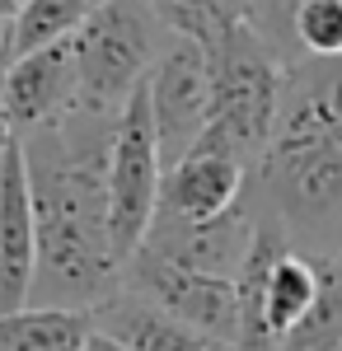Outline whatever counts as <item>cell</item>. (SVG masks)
Masks as SVG:
<instances>
[{"label": "cell", "instance_id": "8fae6325", "mask_svg": "<svg viewBox=\"0 0 342 351\" xmlns=\"http://www.w3.org/2000/svg\"><path fill=\"white\" fill-rule=\"evenodd\" d=\"M94 324L108 328L113 337H122L132 351H239L235 342L183 324L179 314L159 309L155 300L136 295L127 286H117L108 300L94 304Z\"/></svg>", "mask_w": 342, "mask_h": 351}, {"label": "cell", "instance_id": "8992f818", "mask_svg": "<svg viewBox=\"0 0 342 351\" xmlns=\"http://www.w3.org/2000/svg\"><path fill=\"white\" fill-rule=\"evenodd\" d=\"M122 286L136 295L155 300L159 309L179 314L183 324L216 332L225 342L239 347V286L235 276H211V271L183 267L174 258H164L155 248H136L132 258L122 263Z\"/></svg>", "mask_w": 342, "mask_h": 351}, {"label": "cell", "instance_id": "6da1fadb", "mask_svg": "<svg viewBox=\"0 0 342 351\" xmlns=\"http://www.w3.org/2000/svg\"><path fill=\"white\" fill-rule=\"evenodd\" d=\"M122 112L76 104L61 122L19 136L38 206V276L28 304L94 309L122 286L108 225V155Z\"/></svg>", "mask_w": 342, "mask_h": 351}, {"label": "cell", "instance_id": "2e32d148", "mask_svg": "<svg viewBox=\"0 0 342 351\" xmlns=\"http://www.w3.org/2000/svg\"><path fill=\"white\" fill-rule=\"evenodd\" d=\"M300 5L305 0H244V19L263 33L267 43H272V52L282 56V61H300V38H295V14H300Z\"/></svg>", "mask_w": 342, "mask_h": 351}, {"label": "cell", "instance_id": "3957f363", "mask_svg": "<svg viewBox=\"0 0 342 351\" xmlns=\"http://www.w3.org/2000/svg\"><path fill=\"white\" fill-rule=\"evenodd\" d=\"M80 61V99L89 108L122 112L127 99L146 84L159 52L174 43V28L159 19L150 0H108L71 33Z\"/></svg>", "mask_w": 342, "mask_h": 351}, {"label": "cell", "instance_id": "52a82bcc", "mask_svg": "<svg viewBox=\"0 0 342 351\" xmlns=\"http://www.w3.org/2000/svg\"><path fill=\"white\" fill-rule=\"evenodd\" d=\"M0 99H5V112H10L19 136L61 122L80 99L76 43L56 38V43H43L33 52L10 56V66L0 71Z\"/></svg>", "mask_w": 342, "mask_h": 351}, {"label": "cell", "instance_id": "7a4b0ae2", "mask_svg": "<svg viewBox=\"0 0 342 351\" xmlns=\"http://www.w3.org/2000/svg\"><path fill=\"white\" fill-rule=\"evenodd\" d=\"M211 52V122L207 141L235 150L258 169L272 127H277V108H282V89H286V61L272 52L258 28L249 19H235Z\"/></svg>", "mask_w": 342, "mask_h": 351}, {"label": "cell", "instance_id": "ffe728a7", "mask_svg": "<svg viewBox=\"0 0 342 351\" xmlns=\"http://www.w3.org/2000/svg\"><path fill=\"white\" fill-rule=\"evenodd\" d=\"M10 56H14V14L0 19V71L10 66Z\"/></svg>", "mask_w": 342, "mask_h": 351}, {"label": "cell", "instance_id": "7402d4cb", "mask_svg": "<svg viewBox=\"0 0 342 351\" xmlns=\"http://www.w3.org/2000/svg\"><path fill=\"white\" fill-rule=\"evenodd\" d=\"M338 351H342V347H338Z\"/></svg>", "mask_w": 342, "mask_h": 351}, {"label": "cell", "instance_id": "5b68a950", "mask_svg": "<svg viewBox=\"0 0 342 351\" xmlns=\"http://www.w3.org/2000/svg\"><path fill=\"white\" fill-rule=\"evenodd\" d=\"M146 99H150V117L159 132V150H164V169L179 164L202 141L211 122V52L207 43L174 33V43L159 52V61L146 75Z\"/></svg>", "mask_w": 342, "mask_h": 351}, {"label": "cell", "instance_id": "ba28073f", "mask_svg": "<svg viewBox=\"0 0 342 351\" xmlns=\"http://www.w3.org/2000/svg\"><path fill=\"white\" fill-rule=\"evenodd\" d=\"M249 188H253V164L202 136L183 160L164 169L159 216L211 220L220 211H230V206H239L249 197Z\"/></svg>", "mask_w": 342, "mask_h": 351}, {"label": "cell", "instance_id": "44dd1931", "mask_svg": "<svg viewBox=\"0 0 342 351\" xmlns=\"http://www.w3.org/2000/svg\"><path fill=\"white\" fill-rule=\"evenodd\" d=\"M14 10H19V0H0V19H10Z\"/></svg>", "mask_w": 342, "mask_h": 351}, {"label": "cell", "instance_id": "d6986e66", "mask_svg": "<svg viewBox=\"0 0 342 351\" xmlns=\"http://www.w3.org/2000/svg\"><path fill=\"white\" fill-rule=\"evenodd\" d=\"M19 145V132H14V122H10V112H5V99H0V169L10 160V150Z\"/></svg>", "mask_w": 342, "mask_h": 351}, {"label": "cell", "instance_id": "9a60e30c", "mask_svg": "<svg viewBox=\"0 0 342 351\" xmlns=\"http://www.w3.org/2000/svg\"><path fill=\"white\" fill-rule=\"evenodd\" d=\"M159 10V19L174 28V33H187L197 43H216L225 28L244 19V0H150Z\"/></svg>", "mask_w": 342, "mask_h": 351}, {"label": "cell", "instance_id": "7c38bea8", "mask_svg": "<svg viewBox=\"0 0 342 351\" xmlns=\"http://www.w3.org/2000/svg\"><path fill=\"white\" fill-rule=\"evenodd\" d=\"M94 328V309L19 304L0 309V351H80Z\"/></svg>", "mask_w": 342, "mask_h": 351}, {"label": "cell", "instance_id": "9c48e42d", "mask_svg": "<svg viewBox=\"0 0 342 351\" xmlns=\"http://www.w3.org/2000/svg\"><path fill=\"white\" fill-rule=\"evenodd\" d=\"M253 230H258V206H253V197H244L239 206L211 220L155 216L146 248H155L183 267L211 271V276H239L244 258H249V243H253Z\"/></svg>", "mask_w": 342, "mask_h": 351}, {"label": "cell", "instance_id": "5bb4252c", "mask_svg": "<svg viewBox=\"0 0 342 351\" xmlns=\"http://www.w3.org/2000/svg\"><path fill=\"white\" fill-rule=\"evenodd\" d=\"M104 5L108 0H19V10H14V56L33 52L43 43H56V38H71Z\"/></svg>", "mask_w": 342, "mask_h": 351}, {"label": "cell", "instance_id": "30bf717a", "mask_svg": "<svg viewBox=\"0 0 342 351\" xmlns=\"http://www.w3.org/2000/svg\"><path fill=\"white\" fill-rule=\"evenodd\" d=\"M33 276H38V206L19 141L0 169V309L28 304Z\"/></svg>", "mask_w": 342, "mask_h": 351}, {"label": "cell", "instance_id": "e0dca14e", "mask_svg": "<svg viewBox=\"0 0 342 351\" xmlns=\"http://www.w3.org/2000/svg\"><path fill=\"white\" fill-rule=\"evenodd\" d=\"M295 38L305 56H342V0H305L295 14Z\"/></svg>", "mask_w": 342, "mask_h": 351}, {"label": "cell", "instance_id": "ac0fdd59", "mask_svg": "<svg viewBox=\"0 0 342 351\" xmlns=\"http://www.w3.org/2000/svg\"><path fill=\"white\" fill-rule=\"evenodd\" d=\"M80 351H132L127 347V342H122V337H113V332H108V328H89V337H84V347Z\"/></svg>", "mask_w": 342, "mask_h": 351}, {"label": "cell", "instance_id": "277c9868", "mask_svg": "<svg viewBox=\"0 0 342 351\" xmlns=\"http://www.w3.org/2000/svg\"><path fill=\"white\" fill-rule=\"evenodd\" d=\"M159 192H164V150H159L150 99L141 84L122 108V127L108 155V225H113V243L122 263L150 234L159 216Z\"/></svg>", "mask_w": 342, "mask_h": 351}, {"label": "cell", "instance_id": "4fadbf2b", "mask_svg": "<svg viewBox=\"0 0 342 351\" xmlns=\"http://www.w3.org/2000/svg\"><path fill=\"white\" fill-rule=\"evenodd\" d=\"M319 267L315 300L305 319L282 337V351H338L342 347V243L333 248H310Z\"/></svg>", "mask_w": 342, "mask_h": 351}]
</instances>
